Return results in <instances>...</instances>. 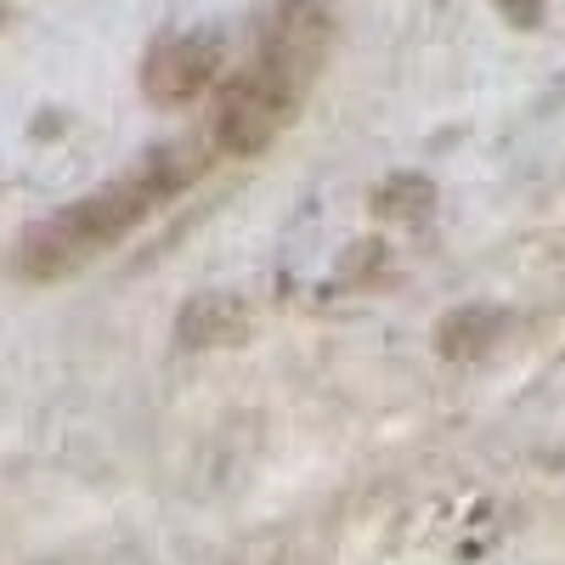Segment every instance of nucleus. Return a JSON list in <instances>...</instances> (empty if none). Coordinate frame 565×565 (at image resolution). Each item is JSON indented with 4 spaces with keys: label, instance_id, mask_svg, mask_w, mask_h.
Returning <instances> with one entry per match:
<instances>
[{
    "label": "nucleus",
    "instance_id": "nucleus-1",
    "mask_svg": "<svg viewBox=\"0 0 565 565\" xmlns=\"http://www.w3.org/2000/svg\"><path fill=\"white\" fill-rule=\"evenodd\" d=\"M221 153L210 148V136H186V141H164V148L141 153L130 170H119L108 186H97L90 199L63 204L57 215L34 221L18 238V277L23 282H68L79 277L90 260H103L108 249H119L141 221H153L159 210H170L186 186L204 181V170Z\"/></svg>",
    "mask_w": 565,
    "mask_h": 565
},
{
    "label": "nucleus",
    "instance_id": "nucleus-2",
    "mask_svg": "<svg viewBox=\"0 0 565 565\" xmlns=\"http://www.w3.org/2000/svg\"><path fill=\"white\" fill-rule=\"evenodd\" d=\"M306 74L282 68L277 57L255 52L238 74H232L221 90H215V108H210V148L221 159H255L266 153L271 141L300 119V103H306Z\"/></svg>",
    "mask_w": 565,
    "mask_h": 565
},
{
    "label": "nucleus",
    "instance_id": "nucleus-3",
    "mask_svg": "<svg viewBox=\"0 0 565 565\" xmlns=\"http://www.w3.org/2000/svg\"><path fill=\"white\" fill-rule=\"evenodd\" d=\"M221 68H226V40L215 29L159 34L148 45V63H141V90H148L153 108H186L221 85Z\"/></svg>",
    "mask_w": 565,
    "mask_h": 565
},
{
    "label": "nucleus",
    "instance_id": "nucleus-4",
    "mask_svg": "<svg viewBox=\"0 0 565 565\" xmlns=\"http://www.w3.org/2000/svg\"><path fill=\"white\" fill-rule=\"evenodd\" d=\"M328 45H334V18H328V0H266V7H260L255 52L277 57L282 68L317 79V68L328 63Z\"/></svg>",
    "mask_w": 565,
    "mask_h": 565
},
{
    "label": "nucleus",
    "instance_id": "nucleus-5",
    "mask_svg": "<svg viewBox=\"0 0 565 565\" xmlns=\"http://www.w3.org/2000/svg\"><path fill=\"white\" fill-rule=\"evenodd\" d=\"M255 328L249 300L238 295H193L175 311V345L181 351H226V345H244Z\"/></svg>",
    "mask_w": 565,
    "mask_h": 565
},
{
    "label": "nucleus",
    "instance_id": "nucleus-6",
    "mask_svg": "<svg viewBox=\"0 0 565 565\" xmlns=\"http://www.w3.org/2000/svg\"><path fill=\"white\" fill-rule=\"evenodd\" d=\"M503 334H509L503 306H458L436 322V356L452 367H476L503 345Z\"/></svg>",
    "mask_w": 565,
    "mask_h": 565
},
{
    "label": "nucleus",
    "instance_id": "nucleus-7",
    "mask_svg": "<svg viewBox=\"0 0 565 565\" xmlns=\"http://www.w3.org/2000/svg\"><path fill=\"white\" fill-rule=\"evenodd\" d=\"M436 181L430 175H418V170H396V175H385L380 186H373V199H367V210H373V221H385V226H424L436 215Z\"/></svg>",
    "mask_w": 565,
    "mask_h": 565
},
{
    "label": "nucleus",
    "instance_id": "nucleus-8",
    "mask_svg": "<svg viewBox=\"0 0 565 565\" xmlns=\"http://www.w3.org/2000/svg\"><path fill=\"white\" fill-rule=\"evenodd\" d=\"M492 7H498L514 29H537L543 12H548V0H492Z\"/></svg>",
    "mask_w": 565,
    "mask_h": 565
}]
</instances>
